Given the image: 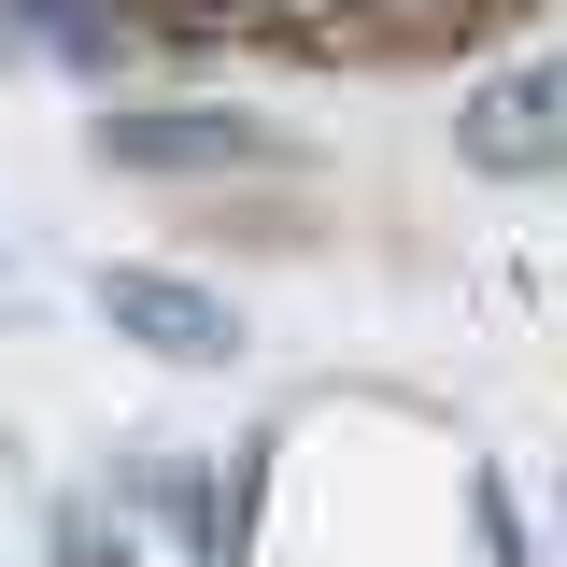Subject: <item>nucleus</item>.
Returning <instances> with one entry per match:
<instances>
[{"label": "nucleus", "mask_w": 567, "mask_h": 567, "mask_svg": "<svg viewBox=\"0 0 567 567\" xmlns=\"http://www.w3.org/2000/svg\"><path fill=\"white\" fill-rule=\"evenodd\" d=\"M14 14H29L58 58H114V43H128V14H114V0H14Z\"/></svg>", "instance_id": "nucleus-5"}, {"label": "nucleus", "mask_w": 567, "mask_h": 567, "mask_svg": "<svg viewBox=\"0 0 567 567\" xmlns=\"http://www.w3.org/2000/svg\"><path fill=\"white\" fill-rule=\"evenodd\" d=\"M454 156H468L483 185H539V171H567V58L496 71L483 100L454 114Z\"/></svg>", "instance_id": "nucleus-2"}, {"label": "nucleus", "mask_w": 567, "mask_h": 567, "mask_svg": "<svg viewBox=\"0 0 567 567\" xmlns=\"http://www.w3.org/2000/svg\"><path fill=\"white\" fill-rule=\"evenodd\" d=\"M256 43H298V58H341V43H369V0H256Z\"/></svg>", "instance_id": "nucleus-4"}, {"label": "nucleus", "mask_w": 567, "mask_h": 567, "mask_svg": "<svg viewBox=\"0 0 567 567\" xmlns=\"http://www.w3.org/2000/svg\"><path fill=\"white\" fill-rule=\"evenodd\" d=\"M58 554H71V567H128V539H114L100 511H58Z\"/></svg>", "instance_id": "nucleus-9"}, {"label": "nucleus", "mask_w": 567, "mask_h": 567, "mask_svg": "<svg viewBox=\"0 0 567 567\" xmlns=\"http://www.w3.org/2000/svg\"><path fill=\"white\" fill-rule=\"evenodd\" d=\"M100 156L114 171H270L284 142L241 114H199V100H142V114H100Z\"/></svg>", "instance_id": "nucleus-3"}, {"label": "nucleus", "mask_w": 567, "mask_h": 567, "mask_svg": "<svg viewBox=\"0 0 567 567\" xmlns=\"http://www.w3.org/2000/svg\"><path fill=\"white\" fill-rule=\"evenodd\" d=\"M483 14H511V0H369V43H454Z\"/></svg>", "instance_id": "nucleus-6"}, {"label": "nucleus", "mask_w": 567, "mask_h": 567, "mask_svg": "<svg viewBox=\"0 0 567 567\" xmlns=\"http://www.w3.org/2000/svg\"><path fill=\"white\" fill-rule=\"evenodd\" d=\"M156 29H185V43H227V29H256V0H156Z\"/></svg>", "instance_id": "nucleus-8"}, {"label": "nucleus", "mask_w": 567, "mask_h": 567, "mask_svg": "<svg viewBox=\"0 0 567 567\" xmlns=\"http://www.w3.org/2000/svg\"><path fill=\"white\" fill-rule=\"evenodd\" d=\"M100 327L142 341L156 369H227V354H241V312H227L213 284L156 270V256H114V270H100Z\"/></svg>", "instance_id": "nucleus-1"}, {"label": "nucleus", "mask_w": 567, "mask_h": 567, "mask_svg": "<svg viewBox=\"0 0 567 567\" xmlns=\"http://www.w3.org/2000/svg\"><path fill=\"white\" fill-rule=\"evenodd\" d=\"M468 511H483V554H496V567H539V539H525V511H511V483H468Z\"/></svg>", "instance_id": "nucleus-7"}]
</instances>
